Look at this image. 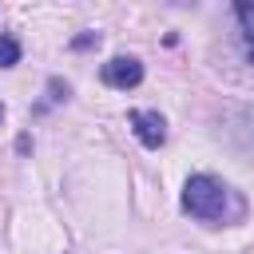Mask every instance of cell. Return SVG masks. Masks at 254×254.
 Segmentation results:
<instances>
[{"label":"cell","instance_id":"7a4b0ae2","mask_svg":"<svg viewBox=\"0 0 254 254\" xmlns=\"http://www.w3.org/2000/svg\"><path fill=\"white\" fill-rule=\"evenodd\" d=\"M99 75H103L107 87L127 91V87H139V83H143V64H139L135 56H111V60L99 67Z\"/></svg>","mask_w":254,"mask_h":254},{"label":"cell","instance_id":"5b68a950","mask_svg":"<svg viewBox=\"0 0 254 254\" xmlns=\"http://www.w3.org/2000/svg\"><path fill=\"white\" fill-rule=\"evenodd\" d=\"M12 64H20V44L16 36H0V67H12Z\"/></svg>","mask_w":254,"mask_h":254},{"label":"cell","instance_id":"8992f818","mask_svg":"<svg viewBox=\"0 0 254 254\" xmlns=\"http://www.w3.org/2000/svg\"><path fill=\"white\" fill-rule=\"evenodd\" d=\"M0 119H4V103H0Z\"/></svg>","mask_w":254,"mask_h":254},{"label":"cell","instance_id":"6da1fadb","mask_svg":"<svg viewBox=\"0 0 254 254\" xmlns=\"http://www.w3.org/2000/svg\"><path fill=\"white\" fill-rule=\"evenodd\" d=\"M183 210L202 218V222L222 218L226 214V187L214 175H190L187 187H183Z\"/></svg>","mask_w":254,"mask_h":254},{"label":"cell","instance_id":"3957f363","mask_svg":"<svg viewBox=\"0 0 254 254\" xmlns=\"http://www.w3.org/2000/svg\"><path fill=\"white\" fill-rule=\"evenodd\" d=\"M131 127H135V135H139V143L143 147H163V139H167V127H163V115L159 111H131Z\"/></svg>","mask_w":254,"mask_h":254},{"label":"cell","instance_id":"277c9868","mask_svg":"<svg viewBox=\"0 0 254 254\" xmlns=\"http://www.w3.org/2000/svg\"><path fill=\"white\" fill-rule=\"evenodd\" d=\"M234 16L242 20V44H246V60L254 64V8H250V4H234Z\"/></svg>","mask_w":254,"mask_h":254}]
</instances>
